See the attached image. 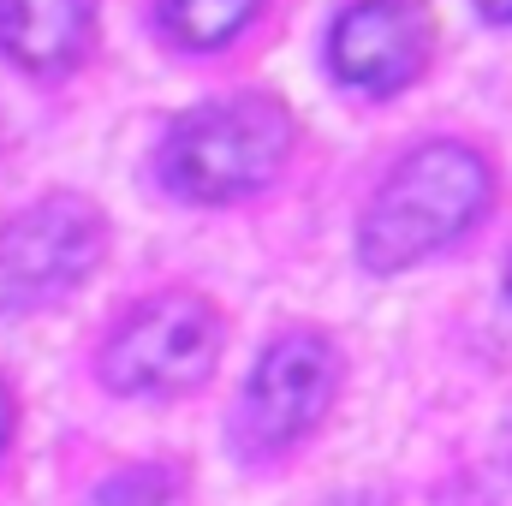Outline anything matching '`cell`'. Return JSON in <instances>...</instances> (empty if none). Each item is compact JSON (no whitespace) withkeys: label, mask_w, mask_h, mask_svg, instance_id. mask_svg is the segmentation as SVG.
Listing matches in <instances>:
<instances>
[{"label":"cell","mask_w":512,"mask_h":506,"mask_svg":"<svg viewBox=\"0 0 512 506\" xmlns=\"http://www.w3.org/2000/svg\"><path fill=\"white\" fill-rule=\"evenodd\" d=\"M507 292H512V268H507Z\"/></svg>","instance_id":"cell-14"},{"label":"cell","mask_w":512,"mask_h":506,"mask_svg":"<svg viewBox=\"0 0 512 506\" xmlns=\"http://www.w3.org/2000/svg\"><path fill=\"white\" fill-rule=\"evenodd\" d=\"M334 346L310 328H292L280 334L251 370V393H245V423L262 447H286L298 441L322 411H328V393H334Z\"/></svg>","instance_id":"cell-5"},{"label":"cell","mask_w":512,"mask_h":506,"mask_svg":"<svg viewBox=\"0 0 512 506\" xmlns=\"http://www.w3.org/2000/svg\"><path fill=\"white\" fill-rule=\"evenodd\" d=\"M328 60L358 90H399L429 60V12L423 0H352L328 36Z\"/></svg>","instance_id":"cell-6"},{"label":"cell","mask_w":512,"mask_h":506,"mask_svg":"<svg viewBox=\"0 0 512 506\" xmlns=\"http://www.w3.org/2000/svg\"><path fill=\"white\" fill-rule=\"evenodd\" d=\"M477 6H483L489 18H512V0H477Z\"/></svg>","instance_id":"cell-12"},{"label":"cell","mask_w":512,"mask_h":506,"mask_svg":"<svg viewBox=\"0 0 512 506\" xmlns=\"http://www.w3.org/2000/svg\"><path fill=\"white\" fill-rule=\"evenodd\" d=\"M221 352V322L203 298L167 292L137 304L108 340L102 376L120 393H185L215 370Z\"/></svg>","instance_id":"cell-3"},{"label":"cell","mask_w":512,"mask_h":506,"mask_svg":"<svg viewBox=\"0 0 512 506\" xmlns=\"http://www.w3.org/2000/svg\"><path fill=\"white\" fill-rule=\"evenodd\" d=\"M102 215L84 197H42L0 227V316L72 292L102 256Z\"/></svg>","instance_id":"cell-4"},{"label":"cell","mask_w":512,"mask_h":506,"mask_svg":"<svg viewBox=\"0 0 512 506\" xmlns=\"http://www.w3.org/2000/svg\"><path fill=\"white\" fill-rule=\"evenodd\" d=\"M256 6L262 0H161V24L191 48H221L251 24Z\"/></svg>","instance_id":"cell-8"},{"label":"cell","mask_w":512,"mask_h":506,"mask_svg":"<svg viewBox=\"0 0 512 506\" xmlns=\"http://www.w3.org/2000/svg\"><path fill=\"white\" fill-rule=\"evenodd\" d=\"M292 120L268 96H233L185 114L167 131V179L197 203H233L280 173Z\"/></svg>","instance_id":"cell-2"},{"label":"cell","mask_w":512,"mask_h":506,"mask_svg":"<svg viewBox=\"0 0 512 506\" xmlns=\"http://www.w3.org/2000/svg\"><path fill=\"white\" fill-rule=\"evenodd\" d=\"M6 429H12V393L0 387V447H6Z\"/></svg>","instance_id":"cell-11"},{"label":"cell","mask_w":512,"mask_h":506,"mask_svg":"<svg viewBox=\"0 0 512 506\" xmlns=\"http://www.w3.org/2000/svg\"><path fill=\"white\" fill-rule=\"evenodd\" d=\"M90 0H0V48L24 72H66L90 48Z\"/></svg>","instance_id":"cell-7"},{"label":"cell","mask_w":512,"mask_h":506,"mask_svg":"<svg viewBox=\"0 0 512 506\" xmlns=\"http://www.w3.org/2000/svg\"><path fill=\"white\" fill-rule=\"evenodd\" d=\"M507 447H512V417H507Z\"/></svg>","instance_id":"cell-13"},{"label":"cell","mask_w":512,"mask_h":506,"mask_svg":"<svg viewBox=\"0 0 512 506\" xmlns=\"http://www.w3.org/2000/svg\"><path fill=\"white\" fill-rule=\"evenodd\" d=\"M173 495H179L173 465H131L120 477H108L90 506H173Z\"/></svg>","instance_id":"cell-9"},{"label":"cell","mask_w":512,"mask_h":506,"mask_svg":"<svg viewBox=\"0 0 512 506\" xmlns=\"http://www.w3.org/2000/svg\"><path fill=\"white\" fill-rule=\"evenodd\" d=\"M489 203V167L465 143H423L393 167L358 233V256L370 268H405L417 256L453 245Z\"/></svg>","instance_id":"cell-1"},{"label":"cell","mask_w":512,"mask_h":506,"mask_svg":"<svg viewBox=\"0 0 512 506\" xmlns=\"http://www.w3.org/2000/svg\"><path fill=\"white\" fill-rule=\"evenodd\" d=\"M322 506H382V495H334V501H322Z\"/></svg>","instance_id":"cell-10"}]
</instances>
